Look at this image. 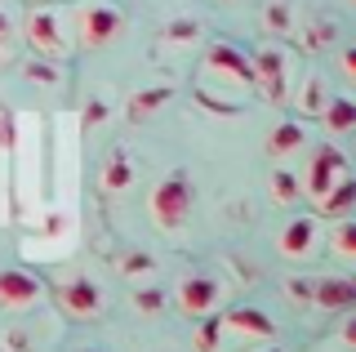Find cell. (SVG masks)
<instances>
[{"mask_svg":"<svg viewBox=\"0 0 356 352\" xmlns=\"http://www.w3.org/2000/svg\"><path fill=\"white\" fill-rule=\"evenodd\" d=\"M152 218L156 227H165V232H178V227L192 218V205H196V188L187 174H165L161 183L152 188Z\"/></svg>","mask_w":356,"mask_h":352,"instance_id":"obj_1","label":"cell"},{"mask_svg":"<svg viewBox=\"0 0 356 352\" xmlns=\"http://www.w3.org/2000/svg\"><path fill=\"white\" fill-rule=\"evenodd\" d=\"M120 31H125V14H120L116 5H107V0H81V5L72 9V36H76V45H85V49L107 45Z\"/></svg>","mask_w":356,"mask_h":352,"instance_id":"obj_2","label":"cell"},{"mask_svg":"<svg viewBox=\"0 0 356 352\" xmlns=\"http://www.w3.org/2000/svg\"><path fill=\"white\" fill-rule=\"evenodd\" d=\"M339 179H348V157L325 143V147H316V157H312V165H307V196L321 201Z\"/></svg>","mask_w":356,"mask_h":352,"instance_id":"obj_3","label":"cell"},{"mask_svg":"<svg viewBox=\"0 0 356 352\" xmlns=\"http://www.w3.org/2000/svg\"><path fill=\"white\" fill-rule=\"evenodd\" d=\"M250 72H254V85L272 98V103H285V94H289V85H285V72H289V63H285V54L281 49H259L250 58Z\"/></svg>","mask_w":356,"mask_h":352,"instance_id":"obj_4","label":"cell"},{"mask_svg":"<svg viewBox=\"0 0 356 352\" xmlns=\"http://www.w3.org/2000/svg\"><path fill=\"white\" fill-rule=\"evenodd\" d=\"M27 40H31L36 54H44V58H63L67 54L63 23H58V14H49V9H31L27 14Z\"/></svg>","mask_w":356,"mask_h":352,"instance_id":"obj_5","label":"cell"},{"mask_svg":"<svg viewBox=\"0 0 356 352\" xmlns=\"http://www.w3.org/2000/svg\"><path fill=\"white\" fill-rule=\"evenodd\" d=\"M58 303H63V312L81 317V321H89V317L103 312V294H98V285L89 281V277L63 281V285H58Z\"/></svg>","mask_w":356,"mask_h":352,"instance_id":"obj_6","label":"cell"},{"mask_svg":"<svg viewBox=\"0 0 356 352\" xmlns=\"http://www.w3.org/2000/svg\"><path fill=\"white\" fill-rule=\"evenodd\" d=\"M214 303H218V281H214V277H205V272H192V277L178 281V312L205 317Z\"/></svg>","mask_w":356,"mask_h":352,"instance_id":"obj_7","label":"cell"},{"mask_svg":"<svg viewBox=\"0 0 356 352\" xmlns=\"http://www.w3.org/2000/svg\"><path fill=\"white\" fill-rule=\"evenodd\" d=\"M40 281L31 277V272H22V268H5L0 272V307H31L40 299Z\"/></svg>","mask_w":356,"mask_h":352,"instance_id":"obj_8","label":"cell"},{"mask_svg":"<svg viewBox=\"0 0 356 352\" xmlns=\"http://www.w3.org/2000/svg\"><path fill=\"white\" fill-rule=\"evenodd\" d=\"M352 299H356L352 277H325L312 290V303H316L321 312H352Z\"/></svg>","mask_w":356,"mask_h":352,"instance_id":"obj_9","label":"cell"},{"mask_svg":"<svg viewBox=\"0 0 356 352\" xmlns=\"http://www.w3.org/2000/svg\"><path fill=\"white\" fill-rule=\"evenodd\" d=\"M205 63H209V72H222V76H232L236 85H254L250 58H245V54H241L236 45H209Z\"/></svg>","mask_w":356,"mask_h":352,"instance_id":"obj_10","label":"cell"},{"mask_svg":"<svg viewBox=\"0 0 356 352\" xmlns=\"http://www.w3.org/2000/svg\"><path fill=\"white\" fill-rule=\"evenodd\" d=\"M227 330H236V335H254V339H272L276 335V326H272V317L259 312V307H232L227 317H218Z\"/></svg>","mask_w":356,"mask_h":352,"instance_id":"obj_11","label":"cell"},{"mask_svg":"<svg viewBox=\"0 0 356 352\" xmlns=\"http://www.w3.org/2000/svg\"><path fill=\"white\" fill-rule=\"evenodd\" d=\"M312 241H316L312 218H294V223H285V232H281V255L285 259H307L312 255Z\"/></svg>","mask_w":356,"mask_h":352,"instance_id":"obj_12","label":"cell"},{"mask_svg":"<svg viewBox=\"0 0 356 352\" xmlns=\"http://www.w3.org/2000/svg\"><path fill=\"white\" fill-rule=\"evenodd\" d=\"M321 120L330 125V134H352V120H356L352 98H330V103L321 107Z\"/></svg>","mask_w":356,"mask_h":352,"instance_id":"obj_13","label":"cell"},{"mask_svg":"<svg viewBox=\"0 0 356 352\" xmlns=\"http://www.w3.org/2000/svg\"><path fill=\"white\" fill-rule=\"evenodd\" d=\"M316 210L330 214V218H343V214H348L352 210V179H339V183H334V188L316 201Z\"/></svg>","mask_w":356,"mask_h":352,"instance_id":"obj_14","label":"cell"},{"mask_svg":"<svg viewBox=\"0 0 356 352\" xmlns=\"http://www.w3.org/2000/svg\"><path fill=\"white\" fill-rule=\"evenodd\" d=\"M307 143L303 125H294V120H285V125L272 129V138H267V152H276V157H285V152H298Z\"/></svg>","mask_w":356,"mask_h":352,"instance_id":"obj_15","label":"cell"},{"mask_svg":"<svg viewBox=\"0 0 356 352\" xmlns=\"http://www.w3.org/2000/svg\"><path fill=\"white\" fill-rule=\"evenodd\" d=\"M129 183H134V165L125 157H111L103 170V192H125Z\"/></svg>","mask_w":356,"mask_h":352,"instance_id":"obj_16","label":"cell"},{"mask_svg":"<svg viewBox=\"0 0 356 352\" xmlns=\"http://www.w3.org/2000/svg\"><path fill=\"white\" fill-rule=\"evenodd\" d=\"M272 192H276V201H281V205H294L303 188H298V179H294L289 170H276V174H272Z\"/></svg>","mask_w":356,"mask_h":352,"instance_id":"obj_17","label":"cell"},{"mask_svg":"<svg viewBox=\"0 0 356 352\" xmlns=\"http://www.w3.org/2000/svg\"><path fill=\"white\" fill-rule=\"evenodd\" d=\"M298 107H303V112H312V116H321V107H325V85H321V76H312V81L303 85Z\"/></svg>","mask_w":356,"mask_h":352,"instance_id":"obj_18","label":"cell"},{"mask_svg":"<svg viewBox=\"0 0 356 352\" xmlns=\"http://www.w3.org/2000/svg\"><path fill=\"white\" fill-rule=\"evenodd\" d=\"M165 98H170V90H143V94L129 103V116H134V120H143L147 112H156V107H161Z\"/></svg>","mask_w":356,"mask_h":352,"instance_id":"obj_19","label":"cell"},{"mask_svg":"<svg viewBox=\"0 0 356 352\" xmlns=\"http://www.w3.org/2000/svg\"><path fill=\"white\" fill-rule=\"evenodd\" d=\"M134 307L152 317V312H161V307H165V294L156 290V285H152V290H134Z\"/></svg>","mask_w":356,"mask_h":352,"instance_id":"obj_20","label":"cell"},{"mask_svg":"<svg viewBox=\"0 0 356 352\" xmlns=\"http://www.w3.org/2000/svg\"><path fill=\"white\" fill-rule=\"evenodd\" d=\"M267 27H272V31H289V27H294V18H289V5H285V0L267 5Z\"/></svg>","mask_w":356,"mask_h":352,"instance_id":"obj_21","label":"cell"},{"mask_svg":"<svg viewBox=\"0 0 356 352\" xmlns=\"http://www.w3.org/2000/svg\"><path fill=\"white\" fill-rule=\"evenodd\" d=\"M218 330H222V321H218V317H209V321L200 326V335H196V348H200V352H214V344H218Z\"/></svg>","mask_w":356,"mask_h":352,"instance_id":"obj_22","label":"cell"},{"mask_svg":"<svg viewBox=\"0 0 356 352\" xmlns=\"http://www.w3.org/2000/svg\"><path fill=\"white\" fill-rule=\"evenodd\" d=\"M334 250H339L343 259H352V255H356V227H352V223H343L339 232H334Z\"/></svg>","mask_w":356,"mask_h":352,"instance_id":"obj_23","label":"cell"},{"mask_svg":"<svg viewBox=\"0 0 356 352\" xmlns=\"http://www.w3.org/2000/svg\"><path fill=\"white\" fill-rule=\"evenodd\" d=\"M14 143H18V120L9 112H0V152H9Z\"/></svg>","mask_w":356,"mask_h":352,"instance_id":"obj_24","label":"cell"},{"mask_svg":"<svg viewBox=\"0 0 356 352\" xmlns=\"http://www.w3.org/2000/svg\"><path fill=\"white\" fill-rule=\"evenodd\" d=\"M196 36V23H174V31H170V40H192Z\"/></svg>","mask_w":356,"mask_h":352,"instance_id":"obj_25","label":"cell"},{"mask_svg":"<svg viewBox=\"0 0 356 352\" xmlns=\"http://www.w3.org/2000/svg\"><path fill=\"white\" fill-rule=\"evenodd\" d=\"M31 76H36V81H49V85L58 81V72H54V67H31Z\"/></svg>","mask_w":356,"mask_h":352,"instance_id":"obj_26","label":"cell"},{"mask_svg":"<svg viewBox=\"0 0 356 352\" xmlns=\"http://www.w3.org/2000/svg\"><path fill=\"white\" fill-rule=\"evenodd\" d=\"M289 294H294V299H312V290H307L303 281H289Z\"/></svg>","mask_w":356,"mask_h":352,"instance_id":"obj_27","label":"cell"},{"mask_svg":"<svg viewBox=\"0 0 356 352\" xmlns=\"http://www.w3.org/2000/svg\"><path fill=\"white\" fill-rule=\"evenodd\" d=\"M0 45H9V14H0Z\"/></svg>","mask_w":356,"mask_h":352,"instance_id":"obj_28","label":"cell"},{"mask_svg":"<svg viewBox=\"0 0 356 352\" xmlns=\"http://www.w3.org/2000/svg\"><path fill=\"white\" fill-rule=\"evenodd\" d=\"M263 352H281V348H263Z\"/></svg>","mask_w":356,"mask_h":352,"instance_id":"obj_29","label":"cell"}]
</instances>
